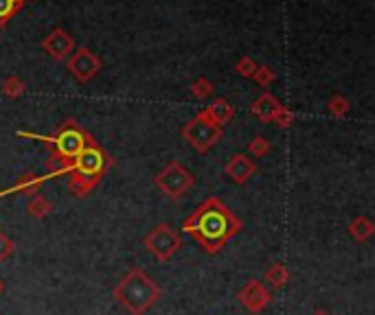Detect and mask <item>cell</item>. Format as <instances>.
Returning a JSON list of instances; mask_svg holds the SVG:
<instances>
[{
    "mask_svg": "<svg viewBox=\"0 0 375 315\" xmlns=\"http://www.w3.org/2000/svg\"><path fill=\"white\" fill-rule=\"evenodd\" d=\"M182 230L206 254H217L241 230V221L222 199L208 197L186 217Z\"/></svg>",
    "mask_w": 375,
    "mask_h": 315,
    "instance_id": "obj_1",
    "label": "cell"
},
{
    "mask_svg": "<svg viewBox=\"0 0 375 315\" xmlns=\"http://www.w3.org/2000/svg\"><path fill=\"white\" fill-rule=\"evenodd\" d=\"M112 296L130 315H145L160 300L162 289L154 283V278L147 272L134 267L119 280L112 289Z\"/></svg>",
    "mask_w": 375,
    "mask_h": 315,
    "instance_id": "obj_2",
    "label": "cell"
},
{
    "mask_svg": "<svg viewBox=\"0 0 375 315\" xmlns=\"http://www.w3.org/2000/svg\"><path fill=\"white\" fill-rule=\"evenodd\" d=\"M110 166H112V158L99 147L95 140H90L71 162V173H69L71 193L75 197H88L95 190V186L104 179Z\"/></svg>",
    "mask_w": 375,
    "mask_h": 315,
    "instance_id": "obj_3",
    "label": "cell"
},
{
    "mask_svg": "<svg viewBox=\"0 0 375 315\" xmlns=\"http://www.w3.org/2000/svg\"><path fill=\"white\" fill-rule=\"evenodd\" d=\"M18 136H27V138L47 142L51 147V155L62 158V160L69 164L80 155V151L86 147V144L93 140L75 121H64L58 129L49 134V136H38V134H25V131H18Z\"/></svg>",
    "mask_w": 375,
    "mask_h": 315,
    "instance_id": "obj_4",
    "label": "cell"
},
{
    "mask_svg": "<svg viewBox=\"0 0 375 315\" xmlns=\"http://www.w3.org/2000/svg\"><path fill=\"white\" fill-rule=\"evenodd\" d=\"M182 136L195 151L206 153L208 149L213 147V144H217L219 140H222L224 131H222V125H217V123L208 116V112L202 110L200 114H195L182 127Z\"/></svg>",
    "mask_w": 375,
    "mask_h": 315,
    "instance_id": "obj_5",
    "label": "cell"
},
{
    "mask_svg": "<svg viewBox=\"0 0 375 315\" xmlns=\"http://www.w3.org/2000/svg\"><path fill=\"white\" fill-rule=\"evenodd\" d=\"M193 182L195 177L191 175V171L186 166H182L178 160H171L156 175V179H154V184L160 188V193L167 195L169 199H180L182 195H186L191 190Z\"/></svg>",
    "mask_w": 375,
    "mask_h": 315,
    "instance_id": "obj_6",
    "label": "cell"
},
{
    "mask_svg": "<svg viewBox=\"0 0 375 315\" xmlns=\"http://www.w3.org/2000/svg\"><path fill=\"white\" fill-rule=\"evenodd\" d=\"M145 250L154 254L158 263H167L169 258L182 247V236L176 232L169 223H158L145 239H143Z\"/></svg>",
    "mask_w": 375,
    "mask_h": 315,
    "instance_id": "obj_7",
    "label": "cell"
},
{
    "mask_svg": "<svg viewBox=\"0 0 375 315\" xmlns=\"http://www.w3.org/2000/svg\"><path fill=\"white\" fill-rule=\"evenodd\" d=\"M239 302H241V307H244L248 313L252 315H257L261 313L263 309H266L270 302H272V294H270V289L261 283V280L257 278H252L248 280V283L239 289V294H237Z\"/></svg>",
    "mask_w": 375,
    "mask_h": 315,
    "instance_id": "obj_8",
    "label": "cell"
},
{
    "mask_svg": "<svg viewBox=\"0 0 375 315\" xmlns=\"http://www.w3.org/2000/svg\"><path fill=\"white\" fill-rule=\"evenodd\" d=\"M69 71L77 81L88 84L101 71V60H99L90 49H77L69 58Z\"/></svg>",
    "mask_w": 375,
    "mask_h": 315,
    "instance_id": "obj_9",
    "label": "cell"
},
{
    "mask_svg": "<svg viewBox=\"0 0 375 315\" xmlns=\"http://www.w3.org/2000/svg\"><path fill=\"white\" fill-rule=\"evenodd\" d=\"M42 49L47 51L55 62H62V60H66L75 51V42H73V38L66 31L55 29L51 36L42 42Z\"/></svg>",
    "mask_w": 375,
    "mask_h": 315,
    "instance_id": "obj_10",
    "label": "cell"
},
{
    "mask_svg": "<svg viewBox=\"0 0 375 315\" xmlns=\"http://www.w3.org/2000/svg\"><path fill=\"white\" fill-rule=\"evenodd\" d=\"M224 173H226L230 179H233L235 184H246L248 179L257 173V166H255V162H252L248 155L237 153V155H233V158H230V160L226 162Z\"/></svg>",
    "mask_w": 375,
    "mask_h": 315,
    "instance_id": "obj_11",
    "label": "cell"
},
{
    "mask_svg": "<svg viewBox=\"0 0 375 315\" xmlns=\"http://www.w3.org/2000/svg\"><path fill=\"white\" fill-rule=\"evenodd\" d=\"M281 108V103L277 99H274L270 92H263L255 103L250 105V112L255 114L257 118H261L263 123H270L274 118V114H277V110Z\"/></svg>",
    "mask_w": 375,
    "mask_h": 315,
    "instance_id": "obj_12",
    "label": "cell"
},
{
    "mask_svg": "<svg viewBox=\"0 0 375 315\" xmlns=\"http://www.w3.org/2000/svg\"><path fill=\"white\" fill-rule=\"evenodd\" d=\"M347 230H349V236L356 243H367V241H371V236L375 234V223L369 217L360 215V217H356L354 221L349 223Z\"/></svg>",
    "mask_w": 375,
    "mask_h": 315,
    "instance_id": "obj_13",
    "label": "cell"
},
{
    "mask_svg": "<svg viewBox=\"0 0 375 315\" xmlns=\"http://www.w3.org/2000/svg\"><path fill=\"white\" fill-rule=\"evenodd\" d=\"M206 112H208V116H211L217 125H226V123L235 116V110H233V105L228 103L226 99H215L211 105L208 108H204Z\"/></svg>",
    "mask_w": 375,
    "mask_h": 315,
    "instance_id": "obj_14",
    "label": "cell"
},
{
    "mask_svg": "<svg viewBox=\"0 0 375 315\" xmlns=\"http://www.w3.org/2000/svg\"><path fill=\"white\" fill-rule=\"evenodd\" d=\"M263 278H266L274 289H283L285 285H288V280H290V269L285 267L283 263H274V265H270L266 269Z\"/></svg>",
    "mask_w": 375,
    "mask_h": 315,
    "instance_id": "obj_15",
    "label": "cell"
},
{
    "mask_svg": "<svg viewBox=\"0 0 375 315\" xmlns=\"http://www.w3.org/2000/svg\"><path fill=\"white\" fill-rule=\"evenodd\" d=\"M27 210H29V215L33 219H44V217L51 215L53 204L42 193H36V195H31L29 204H27Z\"/></svg>",
    "mask_w": 375,
    "mask_h": 315,
    "instance_id": "obj_16",
    "label": "cell"
},
{
    "mask_svg": "<svg viewBox=\"0 0 375 315\" xmlns=\"http://www.w3.org/2000/svg\"><path fill=\"white\" fill-rule=\"evenodd\" d=\"M22 3H25V0H0V27L7 25L9 18L16 14Z\"/></svg>",
    "mask_w": 375,
    "mask_h": 315,
    "instance_id": "obj_17",
    "label": "cell"
},
{
    "mask_svg": "<svg viewBox=\"0 0 375 315\" xmlns=\"http://www.w3.org/2000/svg\"><path fill=\"white\" fill-rule=\"evenodd\" d=\"M327 110H329V114H332V116L340 118V116H345L347 112H349V101H347L345 97L336 94V97L329 99V105H327Z\"/></svg>",
    "mask_w": 375,
    "mask_h": 315,
    "instance_id": "obj_18",
    "label": "cell"
},
{
    "mask_svg": "<svg viewBox=\"0 0 375 315\" xmlns=\"http://www.w3.org/2000/svg\"><path fill=\"white\" fill-rule=\"evenodd\" d=\"M3 92L9 99H18V97L25 94V84H22L18 77H9V79H5V84H3Z\"/></svg>",
    "mask_w": 375,
    "mask_h": 315,
    "instance_id": "obj_19",
    "label": "cell"
},
{
    "mask_svg": "<svg viewBox=\"0 0 375 315\" xmlns=\"http://www.w3.org/2000/svg\"><path fill=\"white\" fill-rule=\"evenodd\" d=\"M14 252H16L14 239H11V236L7 232H3V228H0V263H5Z\"/></svg>",
    "mask_w": 375,
    "mask_h": 315,
    "instance_id": "obj_20",
    "label": "cell"
},
{
    "mask_svg": "<svg viewBox=\"0 0 375 315\" xmlns=\"http://www.w3.org/2000/svg\"><path fill=\"white\" fill-rule=\"evenodd\" d=\"M191 92H193L195 99H206V97H211V94H213V86H211V81H208V79L200 77L197 81H193Z\"/></svg>",
    "mask_w": 375,
    "mask_h": 315,
    "instance_id": "obj_21",
    "label": "cell"
},
{
    "mask_svg": "<svg viewBox=\"0 0 375 315\" xmlns=\"http://www.w3.org/2000/svg\"><path fill=\"white\" fill-rule=\"evenodd\" d=\"M274 77H277V75H274V71H270L268 66H261V68L257 66L255 75H252V79H255V81H257L259 86H263V88H268V86L274 81Z\"/></svg>",
    "mask_w": 375,
    "mask_h": 315,
    "instance_id": "obj_22",
    "label": "cell"
},
{
    "mask_svg": "<svg viewBox=\"0 0 375 315\" xmlns=\"http://www.w3.org/2000/svg\"><path fill=\"white\" fill-rule=\"evenodd\" d=\"M248 151L255 155V158H261V155H266L270 151V140H266L263 136H257L255 140H252L248 144Z\"/></svg>",
    "mask_w": 375,
    "mask_h": 315,
    "instance_id": "obj_23",
    "label": "cell"
},
{
    "mask_svg": "<svg viewBox=\"0 0 375 315\" xmlns=\"http://www.w3.org/2000/svg\"><path fill=\"white\" fill-rule=\"evenodd\" d=\"M235 71H237L241 77H252V75H255V71H257V64L252 62L250 58H241V60L237 62V66H235Z\"/></svg>",
    "mask_w": 375,
    "mask_h": 315,
    "instance_id": "obj_24",
    "label": "cell"
},
{
    "mask_svg": "<svg viewBox=\"0 0 375 315\" xmlns=\"http://www.w3.org/2000/svg\"><path fill=\"white\" fill-rule=\"evenodd\" d=\"M292 121H294V114L283 105L277 110V114H274V118H272V123H277V125H281V127H290Z\"/></svg>",
    "mask_w": 375,
    "mask_h": 315,
    "instance_id": "obj_25",
    "label": "cell"
},
{
    "mask_svg": "<svg viewBox=\"0 0 375 315\" xmlns=\"http://www.w3.org/2000/svg\"><path fill=\"white\" fill-rule=\"evenodd\" d=\"M312 315H332V313H329V311H323V309H318V311H314Z\"/></svg>",
    "mask_w": 375,
    "mask_h": 315,
    "instance_id": "obj_26",
    "label": "cell"
},
{
    "mask_svg": "<svg viewBox=\"0 0 375 315\" xmlns=\"http://www.w3.org/2000/svg\"><path fill=\"white\" fill-rule=\"evenodd\" d=\"M3 291H5V283H3V278H0V296H3Z\"/></svg>",
    "mask_w": 375,
    "mask_h": 315,
    "instance_id": "obj_27",
    "label": "cell"
}]
</instances>
